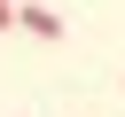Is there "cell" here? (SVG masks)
I'll use <instances>...</instances> for the list:
<instances>
[{"label":"cell","instance_id":"7a4b0ae2","mask_svg":"<svg viewBox=\"0 0 125 117\" xmlns=\"http://www.w3.org/2000/svg\"><path fill=\"white\" fill-rule=\"evenodd\" d=\"M0 31H16V0H0Z\"/></svg>","mask_w":125,"mask_h":117},{"label":"cell","instance_id":"6da1fadb","mask_svg":"<svg viewBox=\"0 0 125 117\" xmlns=\"http://www.w3.org/2000/svg\"><path fill=\"white\" fill-rule=\"evenodd\" d=\"M16 23H23L31 39H62V16H55V8H16Z\"/></svg>","mask_w":125,"mask_h":117}]
</instances>
